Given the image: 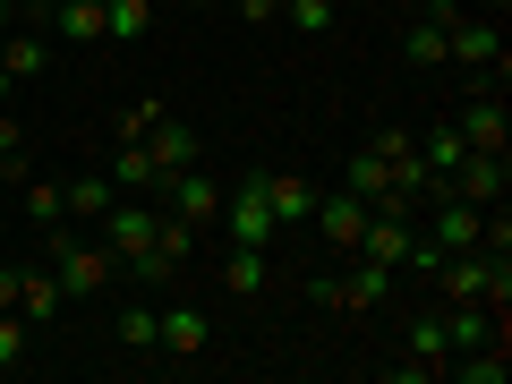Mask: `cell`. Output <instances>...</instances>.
<instances>
[{"mask_svg":"<svg viewBox=\"0 0 512 384\" xmlns=\"http://www.w3.org/2000/svg\"><path fill=\"white\" fill-rule=\"evenodd\" d=\"M52 274H60L69 299H103L111 282H120V256H111L103 239H77L69 222H60V231H52Z\"/></svg>","mask_w":512,"mask_h":384,"instance_id":"obj_1","label":"cell"},{"mask_svg":"<svg viewBox=\"0 0 512 384\" xmlns=\"http://www.w3.org/2000/svg\"><path fill=\"white\" fill-rule=\"evenodd\" d=\"M444 60L470 69L478 86H495V77H504V18H470V9H461V18L444 26Z\"/></svg>","mask_w":512,"mask_h":384,"instance_id":"obj_2","label":"cell"},{"mask_svg":"<svg viewBox=\"0 0 512 384\" xmlns=\"http://www.w3.org/2000/svg\"><path fill=\"white\" fill-rule=\"evenodd\" d=\"M384 299H393V265H376V256H350V274L316 282V308L333 316H376Z\"/></svg>","mask_w":512,"mask_h":384,"instance_id":"obj_3","label":"cell"},{"mask_svg":"<svg viewBox=\"0 0 512 384\" xmlns=\"http://www.w3.org/2000/svg\"><path fill=\"white\" fill-rule=\"evenodd\" d=\"M94 231H103V248L120 256V274H128V265H137V256L154 248V231H163V214H154L146 197H111V214L94 222Z\"/></svg>","mask_w":512,"mask_h":384,"instance_id":"obj_4","label":"cell"},{"mask_svg":"<svg viewBox=\"0 0 512 384\" xmlns=\"http://www.w3.org/2000/svg\"><path fill=\"white\" fill-rule=\"evenodd\" d=\"M205 342H214V316H205L197 299H163V308H154V350H163V359H205Z\"/></svg>","mask_w":512,"mask_h":384,"instance_id":"obj_5","label":"cell"},{"mask_svg":"<svg viewBox=\"0 0 512 384\" xmlns=\"http://www.w3.org/2000/svg\"><path fill=\"white\" fill-rule=\"evenodd\" d=\"M222 222H231V239L239 248H274V205H265V188H256V171H239L231 180V197H222Z\"/></svg>","mask_w":512,"mask_h":384,"instance_id":"obj_6","label":"cell"},{"mask_svg":"<svg viewBox=\"0 0 512 384\" xmlns=\"http://www.w3.org/2000/svg\"><path fill=\"white\" fill-rule=\"evenodd\" d=\"M188 248H197V222L163 214V231H154V248L137 256V265H128V274L146 282V291H163V282H171V274H180V265H188Z\"/></svg>","mask_w":512,"mask_h":384,"instance_id":"obj_7","label":"cell"},{"mask_svg":"<svg viewBox=\"0 0 512 384\" xmlns=\"http://www.w3.org/2000/svg\"><path fill=\"white\" fill-rule=\"evenodd\" d=\"M461 146L470 154H504V137H512V120H504V94L495 86H470V103H461Z\"/></svg>","mask_w":512,"mask_h":384,"instance_id":"obj_8","label":"cell"},{"mask_svg":"<svg viewBox=\"0 0 512 384\" xmlns=\"http://www.w3.org/2000/svg\"><path fill=\"white\" fill-rule=\"evenodd\" d=\"M163 214H180V222H214L222 214V180H214V171H197V163H188V171H171V180H163Z\"/></svg>","mask_w":512,"mask_h":384,"instance_id":"obj_9","label":"cell"},{"mask_svg":"<svg viewBox=\"0 0 512 384\" xmlns=\"http://www.w3.org/2000/svg\"><path fill=\"white\" fill-rule=\"evenodd\" d=\"M444 188H453V197H470V205H504V188H512V163H504V154H461Z\"/></svg>","mask_w":512,"mask_h":384,"instance_id":"obj_10","label":"cell"},{"mask_svg":"<svg viewBox=\"0 0 512 384\" xmlns=\"http://www.w3.org/2000/svg\"><path fill=\"white\" fill-rule=\"evenodd\" d=\"M316 239H325V248H359V231H367V197H350V188H333V197H316Z\"/></svg>","mask_w":512,"mask_h":384,"instance_id":"obj_11","label":"cell"},{"mask_svg":"<svg viewBox=\"0 0 512 384\" xmlns=\"http://www.w3.org/2000/svg\"><path fill=\"white\" fill-rule=\"evenodd\" d=\"M43 35H52V43H103L111 35V9H103V0H52V9H43Z\"/></svg>","mask_w":512,"mask_h":384,"instance_id":"obj_12","label":"cell"},{"mask_svg":"<svg viewBox=\"0 0 512 384\" xmlns=\"http://www.w3.org/2000/svg\"><path fill=\"white\" fill-rule=\"evenodd\" d=\"M60 308H69V291H60L52 265H18V316H26V325H52Z\"/></svg>","mask_w":512,"mask_h":384,"instance_id":"obj_13","label":"cell"},{"mask_svg":"<svg viewBox=\"0 0 512 384\" xmlns=\"http://www.w3.org/2000/svg\"><path fill=\"white\" fill-rule=\"evenodd\" d=\"M0 69L18 77V86L43 77V69H52V35H43V26H9V35H0Z\"/></svg>","mask_w":512,"mask_h":384,"instance_id":"obj_14","label":"cell"},{"mask_svg":"<svg viewBox=\"0 0 512 384\" xmlns=\"http://www.w3.org/2000/svg\"><path fill=\"white\" fill-rule=\"evenodd\" d=\"M111 188H120V197H146V188H163V171H154L146 137H120V146H111Z\"/></svg>","mask_w":512,"mask_h":384,"instance_id":"obj_15","label":"cell"},{"mask_svg":"<svg viewBox=\"0 0 512 384\" xmlns=\"http://www.w3.org/2000/svg\"><path fill=\"white\" fill-rule=\"evenodd\" d=\"M256 188H265V205H274V222H308L316 214V188L299 180V171H256Z\"/></svg>","mask_w":512,"mask_h":384,"instance_id":"obj_16","label":"cell"},{"mask_svg":"<svg viewBox=\"0 0 512 384\" xmlns=\"http://www.w3.org/2000/svg\"><path fill=\"white\" fill-rule=\"evenodd\" d=\"M111 171H77V180H60V205H69V222H103L111 214Z\"/></svg>","mask_w":512,"mask_h":384,"instance_id":"obj_17","label":"cell"},{"mask_svg":"<svg viewBox=\"0 0 512 384\" xmlns=\"http://www.w3.org/2000/svg\"><path fill=\"white\" fill-rule=\"evenodd\" d=\"M342 188H350V197H367V205H376L384 188H393V163H384L376 146H359V154H350V163H342Z\"/></svg>","mask_w":512,"mask_h":384,"instance_id":"obj_18","label":"cell"},{"mask_svg":"<svg viewBox=\"0 0 512 384\" xmlns=\"http://www.w3.org/2000/svg\"><path fill=\"white\" fill-rule=\"evenodd\" d=\"M18 205H26V222H35V231H60V222H69V205H60V180H35V171L18 180Z\"/></svg>","mask_w":512,"mask_h":384,"instance_id":"obj_19","label":"cell"},{"mask_svg":"<svg viewBox=\"0 0 512 384\" xmlns=\"http://www.w3.org/2000/svg\"><path fill=\"white\" fill-rule=\"evenodd\" d=\"M222 291H265V248H239V239H231V256H222Z\"/></svg>","mask_w":512,"mask_h":384,"instance_id":"obj_20","label":"cell"},{"mask_svg":"<svg viewBox=\"0 0 512 384\" xmlns=\"http://www.w3.org/2000/svg\"><path fill=\"white\" fill-rule=\"evenodd\" d=\"M154 35V0H111V35L103 43H146Z\"/></svg>","mask_w":512,"mask_h":384,"instance_id":"obj_21","label":"cell"},{"mask_svg":"<svg viewBox=\"0 0 512 384\" xmlns=\"http://www.w3.org/2000/svg\"><path fill=\"white\" fill-rule=\"evenodd\" d=\"M26 342H35V325H26L18 308H0V376H18V367H26Z\"/></svg>","mask_w":512,"mask_h":384,"instance_id":"obj_22","label":"cell"},{"mask_svg":"<svg viewBox=\"0 0 512 384\" xmlns=\"http://www.w3.org/2000/svg\"><path fill=\"white\" fill-rule=\"evenodd\" d=\"M461 154H470V146H461V128H436V137H419V163L436 171V180H453V163H461Z\"/></svg>","mask_w":512,"mask_h":384,"instance_id":"obj_23","label":"cell"},{"mask_svg":"<svg viewBox=\"0 0 512 384\" xmlns=\"http://www.w3.org/2000/svg\"><path fill=\"white\" fill-rule=\"evenodd\" d=\"M111 333H120V350H154V299H128Z\"/></svg>","mask_w":512,"mask_h":384,"instance_id":"obj_24","label":"cell"},{"mask_svg":"<svg viewBox=\"0 0 512 384\" xmlns=\"http://www.w3.org/2000/svg\"><path fill=\"white\" fill-rule=\"evenodd\" d=\"M402 52L419 60V69H444V26H427V18H419V26L402 35Z\"/></svg>","mask_w":512,"mask_h":384,"instance_id":"obj_25","label":"cell"},{"mask_svg":"<svg viewBox=\"0 0 512 384\" xmlns=\"http://www.w3.org/2000/svg\"><path fill=\"white\" fill-rule=\"evenodd\" d=\"M282 18H291V35H325V26H333V0H282Z\"/></svg>","mask_w":512,"mask_h":384,"instance_id":"obj_26","label":"cell"},{"mask_svg":"<svg viewBox=\"0 0 512 384\" xmlns=\"http://www.w3.org/2000/svg\"><path fill=\"white\" fill-rule=\"evenodd\" d=\"M239 18H248V26H274V18H282V0H239Z\"/></svg>","mask_w":512,"mask_h":384,"instance_id":"obj_27","label":"cell"},{"mask_svg":"<svg viewBox=\"0 0 512 384\" xmlns=\"http://www.w3.org/2000/svg\"><path fill=\"white\" fill-rule=\"evenodd\" d=\"M9 26H26V9H18V0H0V35H9Z\"/></svg>","mask_w":512,"mask_h":384,"instance_id":"obj_28","label":"cell"},{"mask_svg":"<svg viewBox=\"0 0 512 384\" xmlns=\"http://www.w3.org/2000/svg\"><path fill=\"white\" fill-rule=\"evenodd\" d=\"M18 9H26V26H35V18H43V9H52V0H18Z\"/></svg>","mask_w":512,"mask_h":384,"instance_id":"obj_29","label":"cell"},{"mask_svg":"<svg viewBox=\"0 0 512 384\" xmlns=\"http://www.w3.org/2000/svg\"><path fill=\"white\" fill-rule=\"evenodd\" d=\"M9 197H18V180H9V171H0V205H9Z\"/></svg>","mask_w":512,"mask_h":384,"instance_id":"obj_30","label":"cell"},{"mask_svg":"<svg viewBox=\"0 0 512 384\" xmlns=\"http://www.w3.org/2000/svg\"><path fill=\"white\" fill-rule=\"evenodd\" d=\"M9 94H18V77H9V69H0V103H9Z\"/></svg>","mask_w":512,"mask_h":384,"instance_id":"obj_31","label":"cell"},{"mask_svg":"<svg viewBox=\"0 0 512 384\" xmlns=\"http://www.w3.org/2000/svg\"><path fill=\"white\" fill-rule=\"evenodd\" d=\"M487 18H512V0H487Z\"/></svg>","mask_w":512,"mask_h":384,"instance_id":"obj_32","label":"cell"},{"mask_svg":"<svg viewBox=\"0 0 512 384\" xmlns=\"http://www.w3.org/2000/svg\"><path fill=\"white\" fill-rule=\"evenodd\" d=\"M103 9H111V0H103Z\"/></svg>","mask_w":512,"mask_h":384,"instance_id":"obj_33","label":"cell"}]
</instances>
